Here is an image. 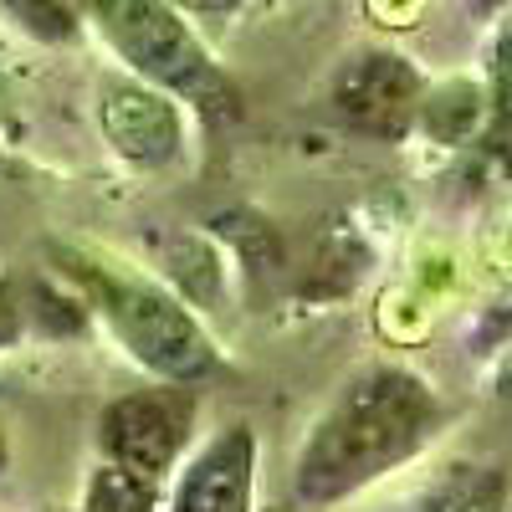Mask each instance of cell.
Instances as JSON below:
<instances>
[{
    "label": "cell",
    "mask_w": 512,
    "mask_h": 512,
    "mask_svg": "<svg viewBox=\"0 0 512 512\" xmlns=\"http://www.w3.org/2000/svg\"><path fill=\"white\" fill-rule=\"evenodd\" d=\"M77 11H93L113 52L128 62L139 82L195 103L205 118L236 113V88L205 52V41L190 31L175 0H77Z\"/></svg>",
    "instance_id": "cell-3"
},
{
    "label": "cell",
    "mask_w": 512,
    "mask_h": 512,
    "mask_svg": "<svg viewBox=\"0 0 512 512\" xmlns=\"http://www.w3.org/2000/svg\"><path fill=\"white\" fill-rule=\"evenodd\" d=\"M487 113L502 134L512 139V21L502 26L497 47H492V88H487Z\"/></svg>",
    "instance_id": "cell-12"
},
{
    "label": "cell",
    "mask_w": 512,
    "mask_h": 512,
    "mask_svg": "<svg viewBox=\"0 0 512 512\" xmlns=\"http://www.w3.org/2000/svg\"><path fill=\"white\" fill-rule=\"evenodd\" d=\"M6 6V16L36 36V41H52V47H62V41H77L82 36V11L77 0H0Z\"/></svg>",
    "instance_id": "cell-10"
},
{
    "label": "cell",
    "mask_w": 512,
    "mask_h": 512,
    "mask_svg": "<svg viewBox=\"0 0 512 512\" xmlns=\"http://www.w3.org/2000/svg\"><path fill=\"white\" fill-rule=\"evenodd\" d=\"M256 466L262 441L246 420H231L200 441L190 461H180L164 512H256Z\"/></svg>",
    "instance_id": "cell-6"
},
{
    "label": "cell",
    "mask_w": 512,
    "mask_h": 512,
    "mask_svg": "<svg viewBox=\"0 0 512 512\" xmlns=\"http://www.w3.org/2000/svg\"><path fill=\"white\" fill-rule=\"evenodd\" d=\"M180 11H195V16H226V11H236L241 0H175Z\"/></svg>",
    "instance_id": "cell-14"
},
{
    "label": "cell",
    "mask_w": 512,
    "mask_h": 512,
    "mask_svg": "<svg viewBox=\"0 0 512 512\" xmlns=\"http://www.w3.org/2000/svg\"><path fill=\"white\" fill-rule=\"evenodd\" d=\"M420 98H425V82H420L415 62L390 52V47L354 52L333 77V113L344 118L354 134H369V139H384V144L405 139L415 128Z\"/></svg>",
    "instance_id": "cell-5"
},
{
    "label": "cell",
    "mask_w": 512,
    "mask_h": 512,
    "mask_svg": "<svg viewBox=\"0 0 512 512\" xmlns=\"http://www.w3.org/2000/svg\"><path fill=\"white\" fill-rule=\"evenodd\" d=\"M11 466V436H6V415H0V472Z\"/></svg>",
    "instance_id": "cell-15"
},
{
    "label": "cell",
    "mask_w": 512,
    "mask_h": 512,
    "mask_svg": "<svg viewBox=\"0 0 512 512\" xmlns=\"http://www.w3.org/2000/svg\"><path fill=\"white\" fill-rule=\"evenodd\" d=\"M103 134L108 144L139 169H169L185 154V118H180V98H169L149 82H103Z\"/></svg>",
    "instance_id": "cell-7"
},
{
    "label": "cell",
    "mask_w": 512,
    "mask_h": 512,
    "mask_svg": "<svg viewBox=\"0 0 512 512\" xmlns=\"http://www.w3.org/2000/svg\"><path fill=\"white\" fill-rule=\"evenodd\" d=\"M441 431L446 400L431 379L405 364H364L308 425L292 461V492L308 507L349 502L425 456Z\"/></svg>",
    "instance_id": "cell-1"
},
{
    "label": "cell",
    "mask_w": 512,
    "mask_h": 512,
    "mask_svg": "<svg viewBox=\"0 0 512 512\" xmlns=\"http://www.w3.org/2000/svg\"><path fill=\"white\" fill-rule=\"evenodd\" d=\"M16 328H21V308H16V292H11L6 282H0V349H6L11 338H16Z\"/></svg>",
    "instance_id": "cell-13"
},
{
    "label": "cell",
    "mask_w": 512,
    "mask_h": 512,
    "mask_svg": "<svg viewBox=\"0 0 512 512\" xmlns=\"http://www.w3.org/2000/svg\"><path fill=\"white\" fill-rule=\"evenodd\" d=\"M195 415L200 400L190 395V384H144L118 400H108L98 420V441L113 472L159 487L164 477L180 472L185 446L195 441Z\"/></svg>",
    "instance_id": "cell-4"
},
{
    "label": "cell",
    "mask_w": 512,
    "mask_h": 512,
    "mask_svg": "<svg viewBox=\"0 0 512 512\" xmlns=\"http://www.w3.org/2000/svg\"><path fill=\"white\" fill-rule=\"evenodd\" d=\"M72 272L88 287L98 318L118 338V349L149 379L195 384L221 364L216 338L205 333V323L195 318V308L175 287L139 277V272H113V267H98V262H77Z\"/></svg>",
    "instance_id": "cell-2"
},
{
    "label": "cell",
    "mask_w": 512,
    "mask_h": 512,
    "mask_svg": "<svg viewBox=\"0 0 512 512\" xmlns=\"http://www.w3.org/2000/svg\"><path fill=\"white\" fill-rule=\"evenodd\" d=\"M88 512H164V502L149 482H134V477H123V472L108 466V472L93 482Z\"/></svg>",
    "instance_id": "cell-11"
},
{
    "label": "cell",
    "mask_w": 512,
    "mask_h": 512,
    "mask_svg": "<svg viewBox=\"0 0 512 512\" xmlns=\"http://www.w3.org/2000/svg\"><path fill=\"white\" fill-rule=\"evenodd\" d=\"M507 507H512V487L497 461H451L400 512H507Z\"/></svg>",
    "instance_id": "cell-8"
},
{
    "label": "cell",
    "mask_w": 512,
    "mask_h": 512,
    "mask_svg": "<svg viewBox=\"0 0 512 512\" xmlns=\"http://www.w3.org/2000/svg\"><path fill=\"white\" fill-rule=\"evenodd\" d=\"M482 118H487V93L477 88V82H446V88L425 93V98H420V113H415V123H420L436 144L472 139V128H477Z\"/></svg>",
    "instance_id": "cell-9"
}]
</instances>
